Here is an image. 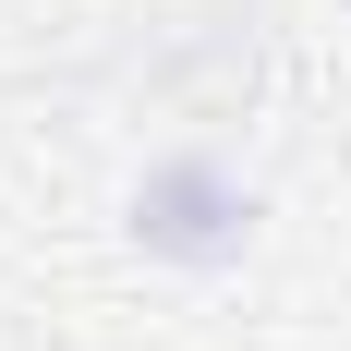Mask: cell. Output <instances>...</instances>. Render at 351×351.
I'll return each instance as SVG.
<instances>
[{
  "mask_svg": "<svg viewBox=\"0 0 351 351\" xmlns=\"http://www.w3.org/2000/svg\"><path fill=\"white\" fill-rule=\"evenodd\" d=\"M254 218H267V194H254V170L230 158V145H170V158L134 170L121 230H134V254H158V267H182V279H218V267L254 254Z\"/></svg>",
  "mask_w": 351,
  "mask_h": 351,
  "instance_id": "obj_1",
  "label": "cell"
}]
</instances>
